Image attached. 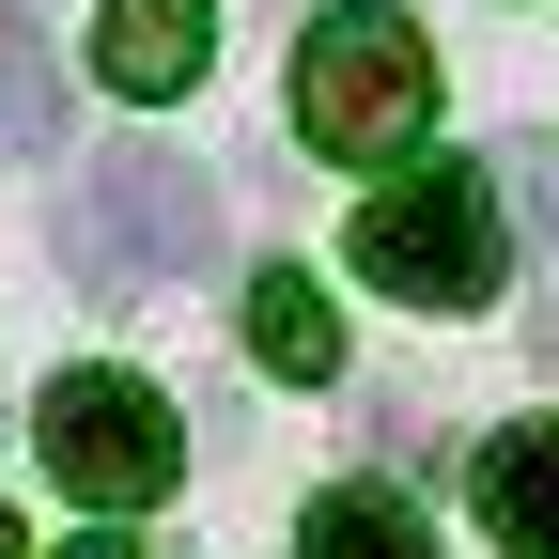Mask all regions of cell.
<instances>
[{
    "mask_svg": "<svg viewBox=\"0 0 559 559\" xmlns=\"http://www.w3.org/2000/svg\"><path fill=\"white\" fill-rule=\"evenodd\" d=\"M419 124H436V47L389 0H326L296 32V140L342 171H389V156H419Z\"/></svg>",
    "mask_w": 559,
    "mask_h": 559,
    "instance_id": "cell-1",
    "label": "cell"
},
{
    "mask_svg": "<svg viewBox=\"0 0 559 559\" xmlns=\"http://www.w3.org/2000/svg\"><path fill=\"white\" fill-rule=\"evenodd\" d=\"M358 280L404 311H481L498 296V171H466V156H419L358 202Z\"/></svg>",
    "mask_w": 559,
    "mask_h": 559,
    "instance_id": "cell-2",
    "label": "cell"
},
{
    "mask_svg": "<svg viewBox=\"0 0 559 559\" xmlns=\"http://www.w3.org/2000/svg\"><path fill=\"white\" fill-rule=\"evenodd\" d=\"M32 436H47V466H62V498H94L109 528L156 513L171 481H187V436H171V404L140 389V373H62V389L32 404Z\"/></svg>",
    "mask_w": 559,
    "mask_h": 559,
    "instance_id": "cell-3",
    "label": "cell"
},
{
    "mask_svg": "<svg viewBox=\"0 0 559 559\" xmlns=\"http://www.w3.org/2000/svg\"><path fill=\"white\" fill-rule=\"evenodd\" d=\"M62 264L79 280H187V264H218V187L187 156H109L62 202Z\"/></svg>",
    "mask_w": 559,
    "mask_h": 559,
    "instance_id": "cell-4",
    "label": "cell"
},
{
    "mask_svg": "<svg viewBox=\"0 0 559 559\" xmlns=\"http://www.w3.org/2000/svg\"><path fill=\"white\" fill-rule=\"evenodd\" d=\"M202 47H218V0H109V16H94V79L124 109H171L202 79Z\"/></svg>",
    "mask_w": 559,
    "mask_h": 559,
    "instance_id": "cell-5",
    "label": "cell"
},
{
    "mask_svg": "<svg viewBox=\"0 0 559 559\" xmlns=\"http://www.w3.org/2000/svg\"><path fill=\"white\" fill-rule=\"evenodd\" d=\"M249 358H264V373H296V389L342 373V311H326V280H311V264H249Z\"/></svg>",
    "mask_w": 559,
    "mask_h": 559,
    "instance_id": "cell-6",
    "label": "cell"
},
{
    "mask_svg": "<svg viewBox=\"0 0 559 559\" xmlns=\"http://www.w3.org/2000/svg\"><path fill=\"white\" fill-rule=\"evenodd\" d=\"M481 528H498L513 559H559V419L481 436Z\"/></svg>",
    "mask_w": 559,
    "mask_h": 559,
    "instance_id": "cell-7",
    "label": "cell"
},
{
    "mask_svg": "<svg viewBox=\"0 0 559 559\" xmlns=\"http://www.w3.org/2000/svg\"><path fill=\"white\" fill-rule=\"evenodd\" d=\"M47 140H62V47L0 16V156H47Z\"/></svg>",
    "mask_w": 559,
    "mask_h": 559,
    "instance_id": "cell-8",
    "label": "cell"
},
{
    "mask_svg": "<svg viewBox=\"0 0 559 559\" xmlns=\"http://www.w3.org/2000/svg\"><path fill=\"white\" fill-rule=\"evenodd\" d=\"M296 559H436V544H419V513H404V498H373V481H342V498H311Z\"/></svg>",
    "mask_w": 559,
    "mask_h": 559,
    "instance_id": "cell-9",
    "label": "cell"
},
{
    "mask_svg": "<svg viewBox=\"0 0 559 559\" xmlns=\"http://www.w3.org/2000/svg\"><path fill=\"white\" fill-rule=\"evenodd\" d=\"M498 171H513V202H528V218L559 234V140H513V156H498Z\"/></svg>",
    "mask_w": 559,
    "mask_h": 559,
    "instance_id": "cell-10",
    "label": "cell"
},
{
    "mask_svg": "<svg viewBox=\"0 0 559 559\" xmlns=\"http://www.w3.org/2000/svg\"><path fill=\"white\" fill-rule=\"evenodd\" d=\"M62 559H140V544H124V528H94V544H62Z\"/></svg>",
    "mask_w": 559,
    "mask_h": 559,
    "instance_id": "cell-11",
    "label": "cell"
},
{
    "mask_svg": "<svg viewBox=\"0 0 559 559\" xmlns=\"http://www.w3.org/2000/svg\"><path fill=\"white\" fill-rule=\"evenodd\" d=\"M0 559H32V528H16V498H0Z\"/></svg>",
    "mask_w": 559,
    "mask_h": 559,
    "instance_id": "cell-12",
    "label": "cell"
}]
</instances>
